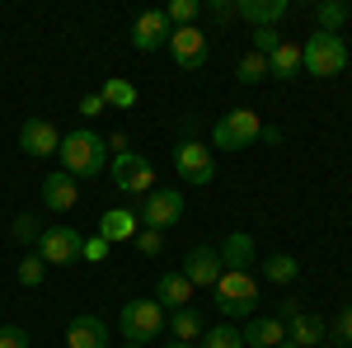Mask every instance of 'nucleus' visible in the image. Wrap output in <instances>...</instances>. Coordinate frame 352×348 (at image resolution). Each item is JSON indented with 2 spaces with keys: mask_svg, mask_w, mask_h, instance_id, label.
I'll return each instance as SVG.
<instances>
[{
  "mask_svg": "<svg viewBox=\"0 0 352 348\" xmlns=\"http://www.w3.org/2000/svg\"><path fill=\"white\" fill-rule=\"evenodd\" d=\"M61 170L71 174V179H94V174H104L109 170V141L94 132V127H76V132L61 136Z\"/></svg>",
  "mask_w": 352,
  "mask_h": 348,
  "instance_id": "1",
  "label": "nucleus"
},
{
  "mask_svg": "<svg viewBox=\"0 0 352 348\" xmlns=\"http://www.w3.org/2000/svg\"><path fill=\"white\" fill-rule=\"evenodd\" d=\"M300 71L315 76V81H333V76H343V71H348V43H343V33H324V28H315V33L305 38V48H300Z\"/></svg>",
  "mask_w": 352,
  "mask_h": 348,
  "instance_id": "2",
  "label": "nucleus"
},
{
  "mask_svg": "<svg viewBox=\"0 0 352 348\" xmlns=\"http://www.w3.org/2000/svg\"><path fill=\"white\" fill-rule=\"evenodd\" d=\"M217 311L221 320H249L258 311V278L254 273H235V268H221L217 278Z\"/></svg>",
  "mask_w": 352,
  "mask_h": 348,
  "instance_id": "3",
  "label": "nucleus"
},
{
  "mask_svg": "<svg viewBox=\"0 0 352 348\" xmlns=\"http://www.w3.org/2000/svg\"><path fill=\"white\" fill-rule=\"evenodd\" d=\"M164 325H169V311H164L155 296H136V301H122L118 311V329L127 344H146V339H160Z\"/></svg>",
  "mask_w": 352,
  "mask_h": 348,
  "instance_id": "4",
  "label": "nucleus"
},
{
  "mask_svg": "<svg viewBox=\"0 0 352 348\" xmlns=\"http://www.w3.org/2000/svg\"><path fill=\"white\" fill-rule=\"evenodd\" d=\"M258 136H263V118L254 108H230V113H221L217 127H212V146L217 151H249Z\"/></svg>",
  "mask_w": 352,
  "mask_h": 348,
  "instance_id": "5",
  "label": "nucleus"
},
{
  "mask_svg": "<svg viewBox=\"0 0 352 348\" xmlns=\"http://www.w3.org/2000/svg\"><path fill=\"white\" fill-rule=\"evenodd\" d=\"M184 212H188V203H184V193H179V188H151V193L141 198L136 221L164 236L169 226H179V221H184Z\"/></svg>",
  "mask_w": 352,
  "mask_h": 348,
  "instance_id": "6",
  "label": "nucleus"
},
{
  "mask_svg": "<svg viewBox=\"0 0 352 348\" xmlns=\"http://www.w3.org/2000/svg\"><path fill=\"white\" fill-rule=\"evenodd\" d=\"M174 174L184 179V184L192 188H202V184H212L217 179V161H212V146H202V141H179L174 146Z\"/></svg>",
  "mask_w": 352,
  "mask_h": 348,
  "instance_id": "7",
  "label": "nucleus"
},
{
  "mask_svg": "<svg viewBox=\"0 0 352 348\" xmlns=\"http://www.w3.org/2000/svg\"><path fill=\"white\" fill-rule=\"evenodd\" d=\"M113 184L122 188L127 198H146L155 188V165L146 161L141 151H122V156H113Z\"/></svg>",
  "mask_w": 352,
  "mask_h": 348,
  "instance_id": "8",
  "label": "nucleus"
},
{
  "mask_svg": "<svg viewBox=\"0 0 352 348\" xmlns=\"http://www.w3.org/2000/svg\"><path fill=\"white\" fill-rule=\"evenodd\" d=\"M80 249H85V236L76 226H47L38 236V259L43 264H80Z\"/></svg>",
  "mask_w": 352,
  "mask_h": 348,
  "instance_id": "9",
  "label": "nucleus"
},
{
  "mask_svg": "<svg viewBox=\"0 0 352 348\" xmlns=\"http://www.w3.org/2000/svg\"><path fill=\"white\" fill-rule=\"evenodd\" d=\"M169 33H174V24L164 19V10H146L132 19V48L136 52H160V48H169Z\"/></svg>",
  "mask_w": 352,
  "mask_h": 348,
  "instance_id": "10",
  "label": "nucleus"
},
{
  "mask_svg": "<svg viewBox=\"0 0 352 348\" xmlns=\"http://www.w3.org/2000/svg\"><path fill=\"white\" fill-rule=\"evenodd\" d=\"M19 151L33 156V161L56 156V151H61V132H56V123H47V118H28L24 127H19Z\"/></svg>",
  "mask_w": 352,
  "mask_h": 348,
  "instance_id": "11",
  "label": "nucleus"
},
{
  "mask_svg": "<svg viewBox=\"0 0 352 348\" xmlns=\"http://www.w3.org/2000/svg\"><path fill=\"white\" fill-rule=\"evenodd\" d=\"M169 57H174L179 71H197V66L207 61V33H202L197 24L174 28V33H169Z\"/></svg>",
  "mask_w": 352,
  "mask_h": 348,
  "instance_id": "12",
  "label": "nucleus"
},
{
  "mask_svg": "<svg viewBox=\"0 0 352 348\" xmlns=\"http://www.w3.org/2000/svg\"><path fill=\"white\" fill-rule=\"evenodd\" d=\"M184 278L192 283V292H197V287H217V278H221V254L212 249V245H197V249H188V259H184Z\"/></svg>",
  "mask_w": 352,
  "mask_h": 348,
  "instance_id": "13",
  "label": "nucleus"
},
{
  "mask_svg": "<svg viewBox=\"0 0 352 348\" xmlns=\"http://www.w3.org/2000/svg\"><path fill=\"white\" fill-rule=\"evenodd\" d=\"M76 203H80V188H76V179L66 170H56V174L43 179V207L47 212H71Z\"/></svg>",
  "mask_w": 352,
  "mask_h": 348,
  "instance_id": "14",
  "label": "nucleus"
},
{
  "mask_svg": "<svg viewBox=\"0 0 352 348\" xmlns=\"http://www.w3.org/2000/svg\"><path fill=\"white\" fill-rule=\"evenodd\" d=\"M240 339H244V348H277V344H287V325L277 316H249Z\"/></svg>",
  "mask_w": 352,
  "mask_h": 348,
  "instance_id": "15",
  "label": "nucleus"
},
{
  "mask_svg": "<svg viewBox=\"0 0 352 348\" xmlns=\"http://www.w3.org/2000/svg\"><path fill=\"white\" fill-rule=\"evenodd\" d=\"M287 344H296V348H320V344H329V320H324V316L300 311L296 320H287Z\"/></svg>",
  "mask_w": 352,
  "mask_h": 348,
  "instance_id": "16",
  "label": "nucleus"
},
{
  "mask_svg": "<svg viewBox=\"0 0 352 348\" xmlns=\"http://www.w3.org/2000/svg\"><path fill=\"white\" fill-rule=\"evenodd\" d=\"M287 0H235V14L240 19H249L254 28H277L282 19H287Z\"/></svg>",
  "mask_w": 352,
  "mask_h": 348,
  "instance_id": "17",
  "label": "nucleus"
},
{
  "mask_svg": "<svg viewBox=\"0 0 352 348\" xmlns=\"http://www.w3.org/2000/svg\"><path fill=\"white\" fill-rule=\"evenodd\" d=\"M66 348H109V325L99 316H76L66 325Z\"/></svg>",
  "mask_w": 352,
  "mask_h": 348,
  "instance_id": "18",
  "label": "nucleus"
},
{
  "mask_svg": "<svg viewBox=\"0 0 352 348\" xmlns=\"http://www.w3.org/2000/svg\"><path fill=\"white\" fill-rule=\"evenodd\" d=\"M136 231H141V221H136V212H127V207H109V212L99 216V236L109 245L136 240Z\"/></svg>",
  "mask_w": 352,
  "mask_h": 348,
  "instance_id": "19",
  "label": "nucleus"
},
{
  "mask_svg": "<svg viewBox=\"0 0 352 348\" xmlns=\"http://www.w3.org/2000/svg\"><path fill=\"white\" fill-rule=\"evenodd\" d=\"M217 254H221V268L249 273V264H254V236H249V231H230V236H226V245H221Z\"/></svg>",
  "mask_w": 352,
  "mask_h": 348,
  "instance_id": "20",
  "label": "nucleus"
},
{
  "mask_svg": "<svg viewBox=\"0 0 352 348\" xmlns=\"http://www.w3.org/2000/svg\"><path fill=\"white\" fill-rule=\"evenodd\" d=\"M155 301H160L164 311H184L192 301V283L184 273H160V283H155Z\"/></svg>",
  "mask_w": 352,
  "mask_h": 348,
  "instance_id": "21",
  "label": "nucleus"
},
{
  "mask_svg": "<svg viewBox=\"0 0 352 348\" xmlns=\"http://www.w3.org/2000/svg\"><path fill=\"white\" fill-rule=\"evenodd\" d=\"M296 76H300V48L296 43H282L268 57V81H296Z\"/></svg>",
  "mask_w": 352,
  "mask_h": 348,
  "instance_id": "22",
  "label": "nucleus"
},
{
  "mask_svg": "<svg viewBox=\"0 0 352 348\" xmlns=\"http://www.w3.org/2000/svg\"><path fill=\"white\" fill-rule=\"evenodd\" d=\"M348 19H352L348 0H320V5H315V28H324V33H338Z\"/></svg>",
  "mask_w": 352,
  "mask_h": 348,
  "instance_id": "23",
  "label": "nucleus"
},
{
  "mask_svg": "<svg viewBox=\"0 0 352 348\" xmlns=\"http://www.w3.org/2000/svg\"><path fill=\"white\" fill-rule=\"evenodd\" d=\"M99 99H104V108H132L136 104V85L122 81V76H109L104 90H99Z\"/></svg>",
  "mask_w": 352,
  "mask_h": 348,
  "instance_id": "24",
  "label": "nucleus"
},
{
  "mask_svg": "<svg viewBox=\"0 0 352 348\" xmlns=\"http://www.w3.org/2000/svg\"><path fill=\"white\" fill-rule=\"evenodd\" d=\"M263 278L277 283V287H287V283L300 278V264L292 259V254H268V259H263Z\"/></svg>",
  "mask_w": 352,
  "mask_h": 348,
  "instance_id": "25",
  "label": "nucleus"
},
{
  "mask_svg": "<svg viewBox=\"0 0 352 348\" xmlns=\"http://www.w3.org/2000/svg\"><path fill=\"white\" fill-rule=\"evenodd\" d=\"M169 329H174V339L192 344V339H202V316H197L192 306H184V311H169Z\"/></svg>",
  "mask_w": 352,
  "mask_h": 348,
  "instance_id": "26",
  "label": "nucleus"
},
{
  "mask_svg": "<svg viewBox=\"0 0 352 348\" xmlns=\"http://www.w3.org/2000/svg\"><path fill=\"white\" fill-rule=\"evenodd\" d=\"M197 348H244V339H240V329L230 320H221L217 329H202V344Z\"/></svg>",
  "mask_w": 352,
  "mask_h": 348,
  "instance_id": "27",
  "label": "nucleus"
},
{
  "mask_svg": "<svg viewBox=\"0 0 352 348\" xmlns=\"http://www.w3.org/2000/svg\"><path fill=\"white\" fill-rule=\"evenodd\" d=\"M235 76H240V85H258V81H268V57L244 52V57H240V66H235Z\"/></svg>",
  "mask_w": 352,
  "mask_h": 348,
  "instance_id": "28",
  "label": "nucleus"
},
{
  "mask_svg": "<svg viewBox=\"0 0 352 348\" xmlns=\"http://www.w3.org/2000/svg\"><path fill=\"white\" fill-rule=\"evenodd\" d=\"M197 14H202V0H169V10H164V19L174 28H192Z\"/></svg>",
  "mask_w": 352,
  "mask_h": 348,
  "instance_id": "29",
  "label": "nucleus"
},
{
  "mask_svg": "<svg viewBox=\"0 0 352 348\" xmlns=\"http://www.w3.org/2000/svg\"><path fill=\"white\" fill-rule=\"evenodd\" d=\"M14 278H19V283H24V287H43V278H47V264H43V259H38V249H33V254H24V259H19V268H14Z\"/></svg>",
  "mask_w": 352,
  "mask_h": 348,
  "instance_id": "30",
  "label": "nucleus"
},
{
  "mask_svg": "<svg viewBox=\"0 0 352 348\" xmlns=\"http://www.w3.org/2000/svg\"><path fill=\"white\" fill-rule=\"evenodd\" d=\"M329 344H343V348H352V301L329 320Z\"/></svg>",
  "mask_w": 352,
  "mask_h": 348,
  "instance_id": "31",
  "label": "nucleus"
},
{
  "mask_svg": "<svg viewBox=\"0 0 352 348\" xmlns=\"http://www.w3.org/2000/svg\"><path fill=\"white\" fill-rule=\"evenodd\" d=\"M10 236H14L19 245H38V236H43V231H38V216H33V212H19L14 221H10Z\"/></svg>",
  "mask_w": 352,
  "mask_h": 348,
  "instance_id": "32",
  "label": "nucleus"
},
{
  "mask_svg": "<svg viewBox=\"0 0 352 348\" xmlns=\"http://www.w3.org/2000/svg\"><path fill=\"white\" fill-rule=\"evenodd\" d=\"M249 43H254V52H258V57H272L287 38H282L277 28H254V33H249Z\"/></svg>",
  "mask_w": 352,
  "mask_h": 348,
  "instance_id": "33",
  "label": "nucleus"
},
{
  "mask_svg": "<svg viewBox=\"0 0 352 348\" xmlns=\"http://www.w3.org/2000/svg\"><path fill=\"white\" fill-rule=\"evenodd\" d=\"M132 245L141 249V254H146V259H151V254H160V249H164V236H160V231H151V226H141Z\"/></svg>",
  "mask_w": 352,
  "mask_h": 348,
  "instance_id": "34",
  "label": "nucleus"
},
{
  "mask_svg": "<svg viewBox=\"0 0 352 348\" xmlns=\"http://www.w3.org/2000/svg\"><path fill=\"white\" fill-rule=\"evenodd\" d=\"M33 339H28L24 325H0V348H28Z\"/></svg>",
  "mask_w": 352,
  "mask_h": 348,
  "instance_id": "35",
  "label": "nucleus"
},
{
  "mask_svg": "<svg viewBox=\"0 0 352 348\" xmlns=\"http://www.w3.org/2000/svg\"><path fill=\"white\" fill-rule=\"evenodd\" d=\"M80 259L85 264H104V259H109V240H104V236H89L85 249H80Z\"/></svg>",
  "mask_w": 352,
  "mask_h": 348,
  "instance_id": "36",
  "label": "nucleus"
},
{
  "mask_svg": "<svg viewBox=\"0 0 352 348\" xmlns=\"http://www.w3.org/2000/svg\"><path fill=\"white\" fill-rule=\"evenodd\" d=\"M202 10H207L217 24H230V19H240V14H235V0H212V5H202Z\"/></svg>",
  "mask_w": 352,
  "mask_h": 348,
  "instance_id": "37",
  "label": "nucleus"
},
{
  "mask_svg": "<svg viewBox=\"0 0 352 348\" xmlns=\"http://www.w3.org/2000/svg\"><path fill=\"white\" fill-rule=\"evenodd\" d=\"M300 316V301H292V296H287V301H277V320L287 325V320H296Z\"/></svg>",
  "mask_w": 352,
  "mask_h": 348,
  "instance_id": "38",
  "label": "nucleus"
},
{
  "mask_svg": "<svg viewBox=\"0 0 352 348\" xmlns=\"http://www.w3.org/2000/svg\"><path fill=\"white\" fill-rule=\"evenodd\" d=\"M80 113H85V118H99V113H104V99H99V94H85V99H80Z\"/></svg>",
  "mask_w": 352,
  "mask_h": 348,
  "instance_id": "39",
  "label": "nucleus"
},
{
  "mask_svg": "<svg viewBox=\"0 0 352 348\" xmlns=\"http://www.w3.org/2000/svg\"><path fill=\"white\" fill-rule=\"evenodd\" d=\"M104 141H109V151H118V156L127 151V136H122V132H118V136H104Z\"/></svg>",
  "mask_w": 352,
  "mask_h": 348,
  "instance_id": "40",
  "label": "nucleus"
},
{
  "mask_svg": "<svg viewBox=\"0 0 352 348\" xmlns=\"http://www.w3.org/2000/svg\"><path fill=\"white\" fill-rule=\"evenodd\" d=\"M258 141H268V146H277V141H282V127H263V136H258Z\"/></svg>",
  "mask_w": 352,
  "mask_h": 348,
  "instance_id": "41",
  "label": "nucleus"
},
{
  "mask_svg": "<svg viewBox=\"0 0 352 348\" xmlns=\"http://www.w3.org/2000/svg\"><path fill=\"white\" fill-rule=\"evenodd\" d=\"M164 348H197V344H184V339H169Z\"/></svg>",
  "mask_w": 352,
  "mask_h": 348,
  "instance_id": "42",
  "label": "nucleus"
},
{
  "mask_svg": "<svg viewBox=\"0 0 352 348\" xmlns=\"http://www.w3.org/2000/svg\"><path fill=\"white\" fill-rule=\"evenodd\" d=\"M277 348H296V344H277Z\"/></svg>",
  "mask_w": 352,
  "mask_h": 348,
  "instance_id": "43",
  "label": "nucleus"
},
{
  "mask_svg": "<svg viewBox=\"0 0 352 348\" xmlns=\"http://www.w3.org/2000/svg\"><path fill=\"white\" fill-rule=\"evenodd\" d=\"M324 348H343V344H324Z\"/></svg>",
  "mask_w": 352,
  "mask_h": 348,
  "instance_id": "44",
  "label": "nucleus"
},
{
  "mask_svg": "<svg viewBox=\"0 0 352 348\" xmlns=\"http://www.w3.org/2000/svg\"><path fill=\"white\" fill-rule=\"evenodd\" d=\"M122 348H141V344H122Z\"/></svg>",
  "mask_w": 352,
  "mask_h": 348,
  "instance_id": "45",
  "label": "nucleus"
}]
</instances>
